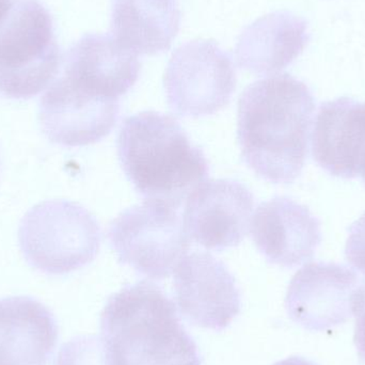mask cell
<instances>
[{
	"label": "cell",
	"instance_id": "cell-1",
	"mask_svg": "<svg viewBox=\"0 0 365 365\" xmlns=\"http://www.w3.org/2000/svg\"><path fill=\"white\" fill-rule=\"evenodd\" d=\"M315 100L289 74L255 81L238 101L237 138L244 162L274 184H291L308 156Z\"/></svg>",
	"mask_w": 365,
	"mask_h": 365
},
{
	"label": "cell",
	"instance_id": "cell-2",
	"mask_svg": "<svg viewBox=\"0 0 365 365\" xmlns=\"http://www.w3.org/2000/svg\"><path fill=\"white\" fill-rule=\"evenodd\" d=\"M117 148L126 178L145 200L179 208L208 175L203 151L178 120L165 113L143 111L126 118Z\"/></svg>",
	"mask_w": 365,
	"mask_h": 365
},
{
	"label": "cell",
	"instance_id": "cell-3",
	"mask_svg": "<svg viewBox=\"0 0 365 365\" xmlns=\"http://www.w3.org/2000/svg\"><path fill=\"white\" fill-rule=\"evenodd\" d=\"M102 336L118 365H200L175 302L148 281L113 294L101 314Z\"/></svg>",
	"mask_w": 365,
	"mask_h": 365
},
{
	"label": "cell",
	"instance_id": "cell-4",
	"mask_svg": "<svg viewBox=\"0 0 365 365\" xmlns=\"http://www.w3.org/2000/svg\"><path fill=\"white\" fill-rule=\"evenodd\" d=\"M60 66L51 13L40 0H13L0 25V93L34 98L53 83Z\"/></svg>",
	"mask_w": 365,
	"mask_h": 365
},
{
	"label": "cell",
	"instance_id": "cell-5",
	"mask_svg": "<svg viewBox=\"0 0 365 365\" xmlns=\"http://www.w3.org/2000/svg\"><path fill=\"white\" fill-rule=\"evenodd\" d=\"M19 242L27 263L47 274H66L91 263L102 232L96 217L66 200L41 202L19 223Z\"/></svg>",
	"mask_w": 365,
	"mask_h": 365
},
{
	"label": "cell",
	"instance_id": "cell-6",
	"mask_svg": "<svg viewBox=\"0 0 365 365\" xmlns=\"http://www.w3.org/2000/svg\"><path fill=\"white\" fill-rule=\"evenodd\" d=\"M179 208L145 200L111 222L108 240L118 259L151 280L168 278L189 250Z\"/></svg>",
	"mask_w": 365,
	"mask_h": 365
},
{
	"label": "cell",
	"instance_id": "cell-7",
	"mask_svg": "<svg viewBox=\"0 0 365 365\" xmlns=\"http://www.w3.org/2000/svg\"><path fill=\"white\" fill-rule=\"evenodd\" d=\"M164 85L173 113L205 117L229 104L236 88L235 68L215 41H191L173 53Z\"/></svg>",
	"mask_w": 365,
	"mask_h": 365
},
{
	"label": "cell",
	"instance_id": "cell-8",
	"mask_svg": "<svg viewBox=\"0 0 365 365\" xmlns=\"http://www.w3.org/2000/svg\"><path fill=\"white\" fill-rule=\"evenodd\" d=\"M175 302L189 323L222 331L240 314V292L227 266L210 253L182 257L175 269Z\"/></svg>",
	"mask_w": 365,
	"mask_h": 365
},
{
	"label": "cell",
	"instance_id": "cell-9",
	"mask_svg": "<svg viewBox=\"0 0 365 365\" xmlns=\"http://www.w3.org/2000/svg\"><path fill=\"white\" fill-rule=\"evenodd\" d=\"M361 281L355 269L340 264H307L289 282L287 314L310 331L334 329L353 317V298Z\"/></svg>",
	"mask_w": 365,
	"mask_h": 365
},
{
	"label": "cell",
	"instance_id": "cell-10",
	"mask_svg": "<svg viewBox=\"0 0 365 365\" xmlns=\"http://www.w3.org/2000/svg\"><path fill=\"white\" fill-rule=\"evenodd\" d=\"M253 206L252 192L242 182L208 180L187 197L185 231L207 250L238 246L248 231Z\"/></svg>",
	"mask_w": 365,
	"mask_h": 365
},
{
	"label": "cell",
	"instance_id": "cell-11",
	"mask_svg": "<svg viewBox=\"0 0 365 365\" xmlns=\"http://www.w3.org/2000/svg\"><path fill=\"white\" fill-rule=\"evenodd\" d=\"M119 110L118 100L91 96L61 76L41 98L38 122L51 143L62 147H85L110 134Z\"/></svg>",
	"mask_w": 365,
	"mask_h": 365
},
{
	"label": "cell",
	"instance_id": "cell-12",
	"mask_svg": "<svg viewBox=\"0 0 365 365\" xmlns=\"http://www.w3.org/2000/svg\"><path fill=\"white\" fill-rule=\"evenodd\" d=\"M251 236L268 262L293 268L314 255L322 242L321 221L307 206L277 197L257 206Z\"/></svg>",
	"mask_w": 365,
	"mask_h": 365
},
{
	"label": "cell",
	"instance_id": "cell-13",
	"mask_svg": "<svg viewBox=\"0 0 365 365\" xmlns=\"http://www.w3.org/2000/svg\"><path fill=\"white\" fill-rule=\"evenodd\" d=\"M139 72L136 53L113 36L90 34L66 53L62 76L91 96L118 100L134 87Z\"/></svg>",
	"mask_w": 365,
	"mask_h": 365
},
{
	"label": "cell",
	"instance_id": "cell-14",
	"mask_svg": "<svg viewBox=\"0 0 365 365\" xmlns=\"http://www.w3.org/2000/svg\"><path fill=\"white\" fill-rule=\"evenodd\" d=\"M315 162L334 177L354 179L365 170V103L340 98L319 107L312 135Z\"/></svg>",
	"mask_w": 365,
	"mask_h": 365
},
{
	"label": "cell",
	"instance_id": "cell-15",
	"mask_svg": "<svg viewBox=\"0 0 365 365\" xmlns=\"http://www.w3.org/2000/svg\"><path fill=\"white\" fill-rule=\"evenodd\" d=\"M53 313L27 296L0 299V365H46L55 351Z\"/></svg>",
	"mask_w": 365,
	"mask_h": 365
},
{
	"label": "cell",
	"instance_id": "cell-16",
	"mask_svg": "<svg viewBox=\"0 0 365 365\" xmlns=\"http://www.w3.org/2000/svg\"><path fill=\"white\" fill-rule=\"evenodd\" d=\"M308 25L302 17L277 11L253 21L238 38V66L257 75L274 74L293 63L309 42Z\"/></svg>",
	"mask_w": 365,
	"mask_h": 365
},
{
	"label": "cell",
	"instance_id": "cell-17",
	"mask_svg": "<svg viewBox=\"0 0 365 365\" xmlns=\"http://www.w3.org/2000/svg\"><path fill=\"white\" fill-rule=\"evenodd\" d=\"M181 11L178 0H113V38L136 55L169 51L179 34Z\"/></svg>",
	"mask_w": 365,
	"mask_h": 365
},
{
	"label": "cell",
	"instance_id": "cell-18",
	"mask_svg": "<svg viewBox=\"0 0 365 365\" xmlns=\"http://www.w3.org/2000/svg\"><path fill=\"white\" fill-rule=\"evenodd\" d=\"M55 365H118L103 336H81L64 343Z\"/></svg>",
	"mask_w": 365,
	"mask_h": 365
},
{
	"label": "cell",
	"instance_id": "cell-19",
	"mask_svg": "<svg viewBox=\"0 0 365 365\" xmlns=\"http://www.w3.org/2000/svg\"><path fill=\"white\" fill-rule=\"evenodd\" d=\"M353 317L356 319L354 341L360 359L365 362V278L354 295Z\"/></svg>",
	"mask_w": 365,
	"mask_h": 365
},
{
	"label": "cell",
	"instance_id": "cell-20",
	"mask_svg": "<svg viewBox=\"0 0 365 365\" xmlns=\"http://www.w3.org/2000/svg\"><path fill=\"white\" fill-rule=\"evenodd\" d=\"M274 365H317L313 364L310 360L304 359L302 357H289L287 359L281 360V361L277 362Z\"/></svg>",
	"mask_w": 365,
	"mask_h": 365
},
{
	"label": "cell",
	"instance_id": "cell-21",
	"mask_svg": "<svg viewBox=\"0 0 365 365\" xmlns=\"http://www.w3.org/2000/svg\"><path fill=\"white\" fill-rule=\"evenodd\" d=\"M13 0H0V25L4 21L11 9H12Z\"/></svg>",
	"mask_w": 365,
	"mask_h": 365
},
{
	"label": "cell",
	"instance_id": "cell-22",
	"mask_svg": "<svg viewBox=\"0 0 365 365\" xmlns=\"http://www.w3.org/2000/svg\"><path fill=\"white\" fill-rule=\"evenodd\" d=\"M361 177L362 179H364V182H365V170L364 171V173H362Z\"/></svg>",
	"mask_w": 365,
	"mask_h": 365
}]
</instances>
